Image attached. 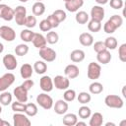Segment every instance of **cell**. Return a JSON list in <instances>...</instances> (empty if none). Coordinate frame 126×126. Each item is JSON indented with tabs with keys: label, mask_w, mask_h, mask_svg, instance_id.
<instances>
[{
	"label": "cell",
	"mask_w": 126,
	"mask_h": 126,
	"mask_svg": "<svg viewBox=\"0 0 126 126\" xmlns=\"http://www.w3.org/2000/svg\"><path fill=\"white\" fill-rule=\"evenodd\" d=\"M104 103L110 108H121L124 105L123 99L116 94H108L104 98Z\"/></svg>",
	"instance_id": "cell-1"
},
{
	"label": "cell",
	"mask_w": 126,
	"mask_h": 126,
	"mask_svg": "<svg viewBox=\"0 0 126 126\" xmlns=\"http://www.w3.org/2000/svg\"><path fill=\"white\" fill-rule=\"evenodd\" d=\"M36 102L39 106H41L43 109H50L53 106V99L52 97L47 94L46 93H41L36 96Z\"/></svg>",
	"instance_id": "cell-2"
},
{
	"label": "cell",
	"mask_w": 126,
	"mask_h": 126,
	"mask_svg": "<svg viewBox=\"0 0 126 126\" xmlns=\"http://www.w3.org/2000/svg\"><path fill=\"white\" fill-rule=\"evenodd\" d=\"M101 74V67L98 63L95 62H91L88 65V71H87V75L88 78L91 80H96L99 78Z\"/></svg>",
	"instance_id": "cell-3"
},
{
	"label": "cell",
	"mask_w": 126,
	"mask_h": 126,
	"mask_svg": "<svg viewBox=\"0 0 126 126\" xmlns=\"http://www.w3.org/2000/svg\"><path fill=\"white\" fill-rule=\"evenodd\" d=\"M15 15H14V19L16 21V24L18 26H24L25 25V20L27 17V9L26 7L20 5L17 6L16 9H14Z\"/></svg>",
	"instance_id": "cell-4"
},
{
	"label": "cell",
	"mask_w": 126,
	"mask_h": 126,
	"mask_svg": "<svg viewBox=\"0 0 126 126\" xmlns=\"http://www.w3.org/2000/svg\"><path fill=\"white\" fill-rule=\"evenodd\" d=\"M53 86L58 90H61V91L64 90L65 91L70 87L69 78L62 76V75H57L53 79Z\"/></svg>",
	"instance_id": "cell-5"
},
{
	"label": "cell",
	"mask_w": 126,
	"mask_h": 126,
	"mask_svg": "<svg viewBox=\"0 0 126 126\" xmlns=\"http://www.w3.org/2000/svg\"><path fill=\"white\" fill-rule=\"evenodd\" d=\"M13 124L14 126H30L32 122L24 112H16L13 115Z\"/></svg>",
	"instance_id": "cell-6"
},
{
	"label": "cell",
	"mask_w": 126,
	"mask_h": 126,
	"mask_svg": "<svg viewBox=\"0 0 126 126\" xmlns=\"http://www.w3.org/2000/svg\"><path fill=\"white\" fill-rule=\"evenodd\" d=\"M39 56L42 58L43 61L46 62H52L56 59V52L50 47H42L39 49Z\"/></svg>",
	"instance_id": "cell-7"
},
{
	"label": "cell",
	"mask_w": 126,
	"mask_h": 126,
	"mask_svg": "<svg viewBox=\"0 0 126 126\" xmlns=\"http://www.w3.org/2000/svg\"><path fill=\"white\" fill-rule=\"evenodd\" d=\"M15 82V75L13 73H6L0 77V92L6 91Z\"/></svg>",
	"instance_id": "cell-8"
},
{
	"label": "cell",
	"mask_w": 126,
	"mask_h": 126,
	"mask_svg": "<svg viewBox=\"0 0 126 126\" xmlns=\"http://www.w3.org/2000/svg\"><path fill=\"white\" fill-rule=\"evenodd\" d=\"M14 9H12L10 6L6 4H0V18L3 19L4 21L10 22L14 19Z\"/></svg>",
	"instance_id": "cell-9"
},
{
	"label": "cell",
	"mask_w": 126,
	"mask_h": 126,
	"mask_svg": "<svg viewBox=\"0 0 126 126\" xmlns=\"http://www.w3.org/2000/svg\"><path fill=\"white\" fill-rule=\"evenodd\" d=\"M0 36L6 40V41H13L16 37V32L15 31L8 26H2L0 27Z\"/></svg>",
	"instance_id": "cell-10"
},
{
	"label": "cell",
	"mask_w": 126,
	"mask_h": 126,
	"mask_svg": "<svg viewBox=\"0 0 126 126\" xmlns=\"http://www.w3.org/2000/svg\"><path fill=\"white\" fill-rule=\"evenodd\" d=\"M3 64L4 67L8 70V71H13L17 68L18 66V61L16 59V57L13 54H6L3 57Z\"/></svg>",
	"instance_id": "cell-11"
},
{
	"label": "cell",
	"mask_w": 126,
	"mask_h": 126,
	"mask_svg": "<svg viewBox=\"0 0 126 126\" xmlns=\"http://www.w3.org/2000/svg\"><path fill=\"white\" fill-rule=\"evenodd\" d=\"M39 86H40V89L43 92L49 93L54 88V86H53V80L51 79V77H49L47 75H44L39 80Z\"/></svg>",
	"instance_id": "cell-12"
},
{
	"label": "cell",
	"mask_w": 126,
	"mask_h": 126,
	"mask_svg": "<svg viewBox=\"0 0 126 126\" xmlns=\"http://www.w3.org/2000/svg\"><path fill=\"white\" fill-rule=\"evenodd\" d=\"M91 18L93 20H96L98 22H101L104 18V9L100 5H94L91 9Z\"/></svg>",
	"instance_id": "cell-13"
},
{
	"label": "cell",
	"mask_w": 126,
	"mask_h": 126,
	"mask_svg": "<svg viewBox=\"0 0 126 126\" xmlns=\"http://www.w3.org/2000/svg\"><path fill=\"white\" fill-rule=\"evenodd\" d=\"M13 94H14L15 97L17 98V100H19L21 102H27V100H28V91L22 85L16 87L13 91Z\"/></svg>",
	"instance_id": "cell-14"
},
{
	"label": "cell",
	"mask_w": 126,
	"mask_h": 126,
	"mask_svg": "<svg viewBox=\"0 0 126 126\" xmlns=\"http://www.w3.org/2000/svg\"><path fill=\"white\" fill-rule=\"evenodd\" d=\"M64 74L69 79H75V78H77L79 76L80 70H79L78 66H76L75 64H69V65H67L65 67Z\"/></svg>",
	"instance_id": "cell-15"
},
{
	"label": "cell",
	"mask_w": 126,
	"mask_h": 126,
	"mask_svg": "<svg viewBox=\"0 0 126 126\" xmlns=\"http://www.w3.org/2000/svg\"><path fill=\"white\" fill-rule=\"evenodd\" d=\"M68 107H69L68 106V102L66 100H64V99H58L55 102L54 106H53L55 113L58 114V115L65 114L67 112V110H68Z\"/></svg>",
	"instance_id": "cell-16"
},
{
	"label": "cell",
	"mask_w": 126,
	"mask_h": 126,
	"mask_svg": "<svg viewBox=\"0 0 126 126\" xmlns=\"http://www.w3.org/2000/svg\"><path fill=\"white\" fill-rule=\"evenodd\" d=\"M84 5V0H68L65 2V8L69 12H78V10Z\"/></svg>",
	"instance_id": "cell-17"
},
{
	"label": "cell",
	"mask_w": 126,
	"mask_h": 126,
	"mask_svg": "<svg viewBox=\"0 0 126 126\" xmlns=\"http://www.w3.org/2000/svg\"><path fill=\"white\" fill-rule=\"evenodd\" d=\"M32 42L33 43L34 47H36L38 49L46 46V43H47L46 39H45V36H43L41 33H36V32H34V35L32 37Z\"/></svg>",
	"instance_id": "cell-18"
},
{
	"label": "cell",
	"mask_w": 126,
	"mask_h": 126,
	"mask_svg": "<svg viewBox=\"0 0 126 126\" xmlns=\"http://www.w3.org/2000/svg\"><path fill=\"white\" fill-rule=\"evenodd\" d=\"M32 73H33V67H32L31 64L25 63L21 66L20 74H21V77L23 79H30L32 77Z\"/></svg>",
	"instance_id": "cell-19"
},
{
	"label": "cell",
	"mask_w": 126,
	"mask_h": 126,
	"mask_svg": "<svg viewBox=\"0 0 126 126\" xmlns=\"http://www.w3.org/2000/svg\"><path fill=\"white\" fill-rule=\"evenodd\" d=\"M111 58H112V56H111L110 52L108 51V49L102 50V51L98 52L97 55H96V59H97V61H98L99 63L103 64V65L109 63L110 60H111Z\"/></svg>",
	"instance_id": "cell-20"
},
{
	"label": "cell",
	"mask_w": 126,
	"mask_h": 126,
	"mask_svg": "<svg viewBox=\"0 0 126 126\" xmlns=\"http://www.w3.org/2000/svg\"><path fill=\"white\" fill-rule=\"evenodd\" d=\"M90 126H100L103 123V116L99 112H94V114H91L90 116Z\"/></svg>",
	"instance_id": "cell-21"
},
{
	"label": "cell",
	"mask_w": 126,
	"mask_h": 126,
	"mask_svg": "<svg viewBox=\"0 0 126 126\" xmlns=\"http://www.w3.org/2000/svg\"><path fill=\"white\" fill-rule=\"evenodd\" d=\"M79 41L84 46H91L94 43V36L89 32H83L79 36Z\"/></svg>",
	"instance_id": "cell-22"
},
{
	"label": "cell",
	"mask_w": 126,
	"mask_h": 126,
	"mask_svg": "<svg viewBox=\"0 0 126 126\" xmlns=\"http://www.w3.org/2000/svg\"><path fill=\"white\" fill-rule=\"evenodd\" d=\"M70 59L75 63L82 62L85 59V52L81 49H75L70 53Z\"/></svg>",
	"instance_id": "cell-23"
},
{
	"label": "cell",
	"mask_w": 126,
	"mask_h": 126,
	"mask_svg": "<svg viewBox=\"0 0 126 126\" xmlns=\"http://www.w3.org/2000/svg\"><path fill=\"white\" fill-rule=\"evenodd\" d=\"M77 121H78V117L74 113H67L64 115V117L62 119L63 124L66 126H75Z\"/></svg>",
	"instance_id": "cell-24"
},
{
	"label": "cell",
	"mask_w": 126,
	"mask_h": 126,
	"mask_svg": "<svg viewBox=\"0 0 126 126\" xmlns=\"http://www.w3.org/2000/svg\"><path fill=\"white\" fill-rule=\"evenodd\" d=\"M46 70H47V65H46V63L44 61L37 60V61L34 62V64H33V71H35L36 74L42 75V74H44L46 72Z\"/></svg>",
	"instance_id": "cell-25"
},
{
	"label": "cell",
	"mask_w": 126,
	"mask_h": 126,
	"mask_svg": "<svg viewBox=\"0 0 126 126\" xmlns=\"http://www.w3.org/2000/svg\"><path fill=\"white\" fill-rule=\"evenodd\" d=\"M38 109L35 103L30 102V103H26V107H25V114L28 115L29 117H33L37 114Z\"/></svg>",
	"instance_id": "cell-26"
},
{
	"label": "cell",
	"mask_w": 126,
	"mask_h": 126,
	"mask_svg": "<svg viewBox=\"0 0 126 126\" xmlns=\"http://www.w3.org/2000/svg\"><path fill=\"white\" fill-rule=\"evenodd\" d=\"M32 14L34 16H41L45 12V5L41 1H36L32 5Z\"/></svg>",
	"instance_id": "cell-27"
},
{
	"label": "cell",
	"mask_w": 126,
	"mask_h": 126,
	"mask_svg": "<svg viewBox=\"0 0 126 126\" xmlns=\"http://www.w3.org/2000/svg\"><path fill=\"white\" fill-rule=\"evenodd\" d=\"M89 18H90L89 14L87 12H85V11H79V12L76 13V16H75L76 22L78 24H80V25L87 24L89 22Z\"/></svg>",
	"instance_id": "cell-28"
},
{
	"label": "cell",
	"mask_w": 126,
	"mask_h": 126,
	"mask_svg": "<svg viewBox=\"0 0 126 126\" xmlns=\"http://www.w3.org/2000/svg\"><path fill=\"white\" fill-rule=\"evenodd\" d=\"M33 35H34V32H32L30 29H25V30H23V31L21 32V33H20L21 39H22L23 41H25V42H32Z\"/></svg>",
	"instance_id": "cell-29"
},
{
	"label": "cell",
	"mask_w": 126,
	"mask_h": 126,
	"mask_svg": "<svg viewBox=\"0 0 126 126\" xmlns=\"http://www.w3.org/2000/svg\"><path fill=\"white\" fill-rule=\"evenodd\" d=\"M89 91H90V93L93 94H98L102 93V91H103V86H102V84L99 83V82H93V83L90 85V87H89Z\"/></svg>",
	"instance_id": "cell-30"
},
{
	"label": "cell",
	"mask_w": 126,
	"mask_h": 126,
	"mask_svg": "<svg viewBox=\"0 0 126 126\" xmlns=\"http://www.w3.org/2000/svg\"><path fill=\"white\" fill-rule=\"evenodd\" d=\"M103 42H104V45H105L106 49H109V50H114L117 47V44H118L117 39L114 36H108V37H106Z\"/></svg>",
	"instance_id": "cell-31"
},
{
	"label": "cell",
	"mask_w": 126,
	"mask_h": 126,
	"mask_svg": "<svg viewBox=\"0 0 126 126\" xmlns=\"http://www.w3.org/2000/svg\"><path fill=\"white\" fill-rule=\"evenodd\" d=\"M88 29L90 32H97L100 31L101 29V22H98L96 20H93L91 19V21L88 23Z\"/></svg>",
	"instance_id": "cell-32"
},
{
	"label": "cell",
	"mask_w": 126,
	"mask_h": 126,
	"mask_svg": "<svg viewBox=\"0 0 126 126\" xmlns=\"http://www.w3.org/2000/svg\"><path fill=\"white\" fill-rule=\"evenodd\" d=\"M12 102V94L4 91L2 92V94H0V103L2 105H9Z\"/></svg>",
	"instance_id": "cell-33"
},
{
	"label": "cell",
	"mask_w": 126,
	"mask_h": 126,
	"mask_svg": "<svg viewBox=\"0 0 126 126\" xmlns=\"http://www.w3.org/2000/svg\"><path fill=\"white\" fill-rule=\"evenodd\" d=\"M91 114H92L91 108H90L89 106H87V105H83V106H81V107L79 108V110H78V115H79V117L82 118V119L90 118Z\"/></svg>",
	"instance_id": "cell-34"
},
{
	"label": "cell",
	"mask_w": 126,
	"mask_h": 126,
	"mask_svg": "<svg viewBox=\"0 0 126 126\" xmlns=\"http://www.w3.org/2000/svg\"><path fill=\"white\" fill-rule=\"evenodd\" d=\"M77 99L81 104H87V103H89L91 101L92 96L87 92H81V93H79V94L77 96Z\"/></svg>",
	"instance_id": "cell-35"
},
{
	"label": "cell",
	"mask_w": 126,
	"mask_h": 126,
	"mask_svg": "<svg viewBox=\"0 0 126 126\" xmlns=\"http://www.w3.org/2000/svg\"><path fill=\"white\" fill-rule=\"evenodd\" d=\"M28 52H29V46L27 44H25V43L18 44L15 47V53L18 56H25Z\"/></svg>",
	"instance_id": "cell-36"
},
{
	"label": "cell",
	"mask_w": 126,
	"mask_h": 126,
	"mask_svg": "<svg viewBox=\"0 0 126 126\" xmlns=\"http://www.w3.org/2000/svg\"><path fill=\"white\" fill-rule=\"evenodd\" d=\"M45 39H46V42L49 43V44H55L58 42V39H59V35L57 32H48L46 36H45Z\"/></svg>",
	"instance_id": "cell-37"
},
{
	"label": "cell",
	"mask_w": 126,
	"mask_h": 126,
	"mask_svg": "<svg viewBox=\"0 0 126 126\" xmlns=\"http://www.w3.org/2000/svg\"><path fill=\"white\" fill-rule=\"evenodd\" d=\"M76 98V92L72 89H67L65 90L64 94H63V99L66 100L67 102H70V101H73L74 99Z\"/></svg>",
	"instance_id": "cell-38"
},
{
	"label": "cell",
	"mask_w": 126,
	"mask_h": 126,
	"mask_svg": "<svg viewBox=\"0 0 126 126\" xmlns=\"http://www.w3.org/2000/svg\"><path fill=\"white\" fill-rule=\"evenodd\" d=\"M12 110L15 112H25V107H26V103L25 102H21L19 100L12 102L11 104Z\"/></svg>",
	"instance_id": "cell-39"
},
{
	"label": "cell",
	"mask_w": 126,
	"mask_h": 126,
	"mask_svg": "<svg viewBox=\"0 0 126 126\" xmlns=\"http://www.w3.org/2000/svg\"><path fill=\"white\" fill-rule=\"evenodd\" d=\"M28 29H32V28H34L36 26V18L34 15H31V16H27L26 17V20H25V25Z\"/></svg>",
	"instance_id": "cell-40"
},
{
	"label": "cell",
	"mask_w": 126,
	"mask_h": 126,
	"mask_svg": "<svg viewBox=\"0 0 126 126\" xmlns=\"http://www.w3.org/2000/svg\"><path fill=\"white\" fill-rule=\"evenodd\" d=\"M52 15H53L57 20H58V22H59V23L64 22V21L66 20V18H67L66 12H65V11H63V10H61V9H57V10H55V11L52 13Z\"/></svg>",
	"instance_id": "cell-41"
},
{
	"label": "cell",
	"mask_w": 126,
	"mask_h": 126,
	"mask_svg": "<svg viewBox=\"0 0 126 126\" xmlns=\"http://www.w3.org/2000/svg\"><path fill=\"white\" fill-rule=\"evenodd\" d=\"M108 20L114 25V27H115L116 29L120 28V27L122 26V24H123V20H122L121 16H119V15H113V16H111Z\"/></svg>",
	"instance_id": "cell-42"
},
{
	"label": "cell",
	"mask_w": 126,
	"mask_h": 126,
	"mask_svg": "<svg viewBox=\"0 0 126 126\" xmlns=\"http://www.w3.org/2000/svg\"><path fill=\"white\" fill-rule=\"evenodd\" d=\"M118 57L120 61L126 62V43H122L118 48Z\"/></svg>",
	"instance_id": "cell-43"
},
{
	"label": "cell",
	"mask_w": 126,
	"mask_h": 126,
	"mask_svg": "<svg viewBox=\"0 0 126 126\" xmlns=\"http://www.w3.org/2000/svg\"><path fill=\"white\" fill-rule=\"evenodd\" d=\"M116 30H117V29L114 27V25H113L109 20H107V22H106V23L104 24V26H103V31H104L106 33H108V34L113 33Z\"/></svg>",
	"instance_id": "cell-44"
},
{
	"label": "cell",
	"mask_w": 126,
	"mask_h": 126,
	"mask_svg": "<svg viewBox=\"0 0 126 126\" xmlns=\"http://www.w3.org/2000/svg\"><path fill=\"white\" fill-rule=\"evenodd\" d=\"M39 29L42 32H49L52 29V27L49 24V22L46 19H44V20H42V21L39 22Z\"/></svg>",
	"instance_id": "cell-45"
},
{
	"label": "cell",
	"mask_w": 126,
	"mask_h": 126,
	"mask_svg": "<svg viewBox=\"0 0 126 126\" xmlns=\"http://www.w3.org/2000/svg\"><path fill=\"white\" fill-rule=\"evenodd\" d=\"M109 5H110L111 8H113L115 10H119L123 7L124 3H123V0H110Z\"/></svg>",
	"instance_id": "cell-46"
},
{
	"label": "cell",
	"mask_w": 126,
	"mask_h": 126,
	"mask_svg": "<svg viewBox=\"0 0 126 126\" xmlns=\"http://www.w3.org/2000/svg\"><path fill=\"white\" fill-rule=\"evenodd\" d=\"M106 49V47H105V45H104V42L103 41H96V42H94V50L96 52V53H98V52H100V51H102V50H105Z\"/></svg>",
	"instance_id": "cell-47"
},
{
	"label": "cell",
	"mask_w": 126,
	"mask_h": 126,
	"mask_svg": "<svg viewBox=\"0 0 126 126\" xmlns=\"http://www.w3.org/2000/svg\"><path fill=\"white\" fill-rule=\"evenodd\" d=\"M46 20L49 22V24L51 25L52 29H53V28H57V27L59 26V24H60V23L58 22V20H57V19H56L52 14H51V15H49V16L47 17V19H46Z\"/></svg>",
	"instance_id": "cell-48"
},
{
	"label": "cell",
	"mask_w": 126,
	"mask_h": 126,
	"mask_svg": "<svg viewBox=\"0 0 126 126\" xmlns=\"http://www.w3.org/2000/svg\"><path fill=\"white\" fill-rule=\"evenodd\" d=\"M33 85H34V83H33V81L31 80V79H26V80L24 81V83L22 84V86H23L28 92L33 87Z\"/></svg>",
	"instance_id": "cell-49"
},
{
	"label": "cell",
	"mask_w": 126,
	"mask_h": 126,
	"mask_svg": "<svg viewBox=\"0 0 126 126\" xmlns=\"http://www.w3.org/2000/svg\"><path fill=\"white\" fill-rule=\"evenodd\" d=\"M0 126H10V123L8 121H5L0 118Z\"/></svg>",
	"instance_id": "cell-50"
},
{
	"label": "cell",
	"mask_w": 126,
	"mask_h": 126,
	"mask_svg": "<svg viewBox=\"0 0 126 126\" xmlns=\"http://www.w3.org/2000/svg\"><path fill=\"white\" fill-rule=\"evenodd\" d=\"M95 2L98 4V5H105L107 2H108V0H95Z\"/></svg>",
	"instance_id": "cell-51"
},
{
	"label": "cell",
	"mask_w": 126,
	"mask_h": 126,
	"mask_svg": "<svg viewBox=\"0 0 126 126\" xmlns=\"http://www.w3.org/2000/svg\"><path fill=\"white\" fill-rule=\"evenodd\" d=\"M76 125H77V126H87V123L84 122V121H77Z\"/></svg>",
	"instance_id": "cell-52"
},
{
	"label": "cell",
	"mask_w": 126,
	"mask_h": 126,
	"mask_svg": "<svg viewBox=\"0 0 126 126\" xmlns=\"http://www.w3.org/2000/svg\"><path fill=\"white\" fill-rule=\"evenodd\" d=\"M4 51V45L2 42H0V53H2Z\"/></svg>",
	"instance_id": "cell-53"
},
{
	"label": "cell",
	"mask_w": 126,
	"mask_h": 126,
	"mask_svg": "<svg viewBox=\"0 0 126 126\" xmlns=\"http://www.w3.org/2000/svg\"><path fill=\"white\" fill-rule=\"evenodd\" d=\"M105 126H115V123H112V122H106V123H105Z\"/></svg>",
	"instance_id": "cell-54"
},
{
	"label": "cell",
	"mask_w": 126,
	"mask_h": 126,
	"mask_svg": "<svg viewBox=\"0 0 126 126\" xmlns=\"http://www.w3.org/2000/svg\"><path fill=\"white\" fill-rule=\"evenodd\" d=\"M122 94H123V96H124V97H126V94H125V87H123V89H122Z\"/></svg>",
	"instance_id": "cell-55"
},
{
	"label": "cell",
	"mask_w": 126,
	"mask_h": 126,
	"mask_svg": "<svg viewBox=\"0 0 126 126\" xmlns=\"http://www.w3.org/2000/svg\"><path fill=\"white\" fill-rule=\"evenodd\" d=\"M20 2H22V3H26V2H28L29 0H19Z\"/></svg>",
	"instance_id": "cell-56"
},
{
	"label": "cell",
	"mask_w": 126,
	"mask_h": 126,
	"mask_svg": "<svg viewBox=\"0 0 126 126\" xmlns=\"http://www.w3.org/2000/svg\"><path fill=\"white\" fill-rule=\"evenodd\" d=\"M1 112H2V107H1V105H0V114H1Z\"/></svg>",
	"instance_id": "cell-57"
},
{
	"label": "cell",
	"mask_w": 126,
	"mask_h": 126,
	"mask_svg": "<svg viewBox=\"0 0 126 126\" xmlns=\"http://www.w3.org/2000/svg\"><path fill=\"white\" fill-rule=\"evenodd\" d=\"M63 1H64V2H67V1H68V0H63Z\"/></svg>",
	"instance_id": "cell-58"
},
{
	"label": "cell",
	"mask_w": 126,
	"mask_h": 126,
	"mask_svg": "<svg viewBox=\"0 0 126 126\" xmlns=\"http://www.w3.org/2000/svg\"><path fill=\"white\" fill-rule=\"evenodd\" d=\"M36 1H42V0H36Z\"/></svg>",
	"instance_id": "cell-59"
},
{
	"label": "cell",
	"mask_w": 126,
	"mask_h": 126,
	"mask_svg": "<svg viewBox=\"0 0 126 126\" xmlns=\"http://www.w3.org/2000/svg\"><path fill=\"white\" fill-rule=\"evenodd\" d=\"M1 1H2V0H0V2H1Z\"/></svg>",
	"instance_id": "cell-60"
}]
</instances>
